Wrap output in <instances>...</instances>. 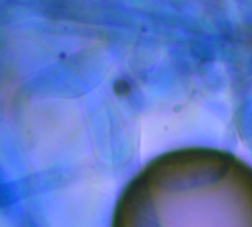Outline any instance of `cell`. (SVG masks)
I'll return each instance as SVG.
<instances>
[{
    "label": "cell",
    "mask_w": 252,
    "mask_h": 227,
    "mask_svg": "<svg viewBox=\"0 0 252 227\" xmlns=\"http://www.w3.org/2000/svg\"><path fill=\"white\" fill-rule=\"evenodd\" d=\"M109 227H252V167L217 148L159 154L127 182Z\"/></svg>",
    "instance_id": "obj_1"
}]
</instances>
